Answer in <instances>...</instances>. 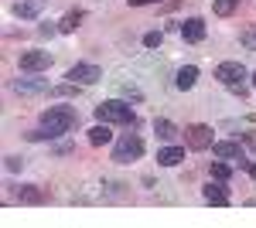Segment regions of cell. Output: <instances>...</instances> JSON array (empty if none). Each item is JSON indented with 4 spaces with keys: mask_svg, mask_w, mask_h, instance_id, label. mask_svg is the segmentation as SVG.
Wrapping results in <instances>:
<instances>
[{
    "mask_svg": "<svg viewBox=\"0 0 256 228\" xmlns=\"http://www.w3.org/2000/svg\"><path fill=\"white\" fill-rule=\"evenodd\" d=\"M41 126L52 130L55 136H62V133H68V130L79 126V113H76L72 106H48V109L41 113Z\"/></svg>",
    "mask_w": 256,
    "mask_h": 228,
    "instance_id": "cell-1",
    "label": "cell"
},
{
    "mask_svg": "<svg viewBox=\"0 0 256 228\" xmlns=\"http://www.w3.org/2000/svg\"><path fill=\"white\" fill-rule=\"evenodd\" d=\"M96 119L99 123H120V126H134L137 123V116H134V109L126 106V102H99L96 106Z\"/></svg>",
    "mask_w": 256,
    "mask_h": 228,
    "instance_id": "cell-2",
    "label": "cell"
},
{
    "mask_svg": "<svg viewBox=\"0 0 256 228\" xmlns=\"http://www.w3.org/2000/svg\"><path fill=\"white\" fill-rule=\"evenodd\" d=\"M216 78L222 82V85H229L232 92H239V95L246 92V89H242V78H246V68H242L239 61H222V65L216 68Z\"/></svg>",
    "mask_w": 256,
    "mask_h": 228,
    "instance_id": "cell-3",
    "label": "cell"
},
{
    "mask_svg": "<svg viewBox=\"0 0 256 228\" xmlns=\"http://www.w3.org/2000/svg\"><path fill=\"white\" fill-rule=\"evenodd\" d=\"M140 153H144V140H140L137 133H126L116 147H113V160H116V164H130V160H137Z\"/></svg>",
    "mask_w": 256,
    "mask_h": 228,
    "instance_id": "cell-4",
    "label": "cell"
},
{
    "mask_svg": "<svg viewBox=\"0 0 256 228\" xmlns=\"http://www.w3.org/2000/svg\"><path fill=\"white\" fill-rule=\"evenodd\" d=\"M184 140H188L192 150H205V147H212V130L205 123H195V126L184 130Z\"/></svg>",
    "mask_w": 256,
    "mask_h": 228,
    "instance_id": "cell-5",
    "label": "cell"
},
{
    "mask_svg": "<svg viewBox=\"0 0 256 228\" xmlns=\"http://www.w3.org/2000/svg\"><path fill=\"white\" fill-rule=\"evenodd\" d=\"M65 78H68L72 85H76V82H82V85H92V82H99V78H102V72H99L96 65H72Z\"/></svg>",
    "mask_w": 256,
    "mask_h": 228,
    "instance_id": "cell-6",
    "label": "cell"
},
{
    "mask_svg": "<svg viewBox=\"0 0 256 228\" xmlns=\"http://www.w3.org/2000/svg\"><path fill=\"white\" fill-rule=\"evenodd\" d=\"M48 65H52L48 51H24L20 55V72H44Z\"/></svg>",
    "mask_w": 256,
    "mask_h": 228,
    "instance_id": "cell-7",
    "label": "cell"
},
{
    "mask_svg": "<svg viewBox=\"0 0 256 228\" xmlns=\"http://www.w3.org/2000/svg\"><path fill=\"white\" fill-rule=\"evenodd\" d=\"M212 153H216L218 160H239V164H242V147H239V143H232V140L212 143Z\"/></svg>",
    "mask_w": 256,
    "mask_h": 228,
    "instance_id": "cell-8",
    "label": "cell"
},
{
    "mask_svg": "<svg viewBox=\"0 0 256 228\" xmlns=\"http://www.w3.org/2000/svg\"><path fill=\"white\" fill-rule=\"evenodd\" d=\"M14 92L41 95V92H48V82H44V78H18V82H14Z\"/></svg>",
    "mask_w": 256,
    "mask_h": 228,
    "instance_id": "cell-9",
    "label": "cell"
},
{
    "mask_svg": "<svg viewBox=\"0 0 256 228\" xmlns=\"http://www.w3.org/2000/svg\"><path fill=\"white\" fill-rule=\"evenodd\" d=\"M181 38L184 41H205V20L202 17H188L181 24Z\"/></svg>",
    "mask_w": 256,
    "mask_h": 228,
    "instance_id": "cell-10",
    "label": "cell"
},
{
    "mask_svg": "<svg viewBox=\"0 0 256 228\" xmlns=\"http://www.w3.org/2000/svg\"><path fill=\"white\" fill-rule=\"evenodd\" d=\"M41 10H44V0H18V3H14V14H18L20 20L38 17Z\"/></svg>",
    "mask_w": 256,
    "mask_h": 228,
    "instance_id": "cell-11",
    "label": "cell"
},
{
    "mask_svg": "<svg viewBox=\"0 0 256 228\" xmlns=\"http://www.w3.org/2000/svg\"><path fill=\"white\" fill-rule=\"evenodd\" d=\"M14 198H18V205H41V201H44V194H41L34 184H20V188L14 191Z\"/></svg>",
    "mask_w": 256,
    "mask_h": 228,
    "instance_id": "cell-12",
    "label": "cell"
},
{
    "mask_svg": "<svg viewBox=\"0 0 256 228\" xmlns=\"http://www.w3.org/2000/svg\"><path fill=\"white\" fill-rule=\"evenodd\" d=\"M181 160H184V147H164V150H158L160 167H178Z\"/></svg>",
    "mask_w": 256,
    "mask_h": 228,
    "instance_id": "cell-13",
    "label": "cell"
},
{
    "mask_svg": "<svg viewBox=\"0 0 256 228\" xmlns=\"http://www.w3.org/2000/svg\"><path fill=\"white\" fill-rule=\"evenodd\" d=\"M222 184H226V181H218V184H208V188H205V201L216 205V208H226V205H229V194H226Z\"/></svg>",
    "mask_w": 256,
    "mask_h": 228,
    "instance_id": "cell-14",
    "label": "cell"
},
{
    "mask_svg": "<svg viewBox=\"0 0 256 228\" xmlns=\"http://www.w3.org/2000/svg\"><path fill=\"white\" fill-rule=\"evenodd\" d=\"M195 82H198V68H195V65H184V68H178V75H174V85L181 89V92H184V89H192Z\"/></svg>",
    "mask_w": 256,
    "mask_h": 228,
    "instance_id": "cell-15",
    "label": "cell"
},
{
    "mask_svg": "<svg viewBox=\"0 0 256 228\" xmlns=\"http://www.w3.org/2000/svg\"><path fill=\"white\" fill-rule=\"evenodd\" d=\"M110 140H113L110 123H99V126H92V130H89V143H92V147H102V143H110Z\"/></svg>",
    "mask_w": 256,
    "mask_h": 228,
    "instance_id": "cell-16",
    "label": "cell"
},
{
    "mask_svg": "<svg viewBox=\"0 0 256 228\" xmlns=\"http://www.w3.org/2000/svg\"><path fill=\"white\" fill-rule=\"evenodd\" d=\"M82 17H86L82 10H68V14H65V17L58 20V31H62V34H68V31H76V27L82 24Z\"/></svg>",
    "mask_w": 256,
    "mask_h": 228,
    "instance_id": "cell-17",
    "label": "cell"
},
{
    "mask_svg": "<svg viewBox=\"0 0 256 228\" xmlns=\"http://www.w3.org/2000/svg\"><path fill=\"white\" fill-rule=\"evenodd\" d=\"M154 133H158L160 140H174V136H178V126L171 123V119H154Z\"/></svg>",
    "mask_w": 256,
    "mask_h": 228,
    "instance_id": "cell-18",
    "label": "cell"
},
{
    "mask_svg": "<svg viewBox=\"0 0 256 228\" xmlns=\"http://www.w3.org/2000/svg\"><path fill=\"white\" fill-rule=\"evenodd\" d=\"M236 7H239V0H216V3H212V10H216L218 17H229Z\"/></svg>",
    "mask_w": 256,
    "mask_h": 228,
    "instance_id": "cell-19",
    "label": "cell"
},
{
    "mask_svg": "<svg viewBox=\"0 0 256 228\" xmlns=\"http://www.w3.org/2000/svg\"><path fill=\"white\" fill-rule=\"evenodd\" d=\"M212 177H216V181H229V177H232V167L222 164V160H216V164H212Z\"/></svg>",
    "mask_w": 256,
    "mask_h": 228,
    "instance_id": "cell-20",
    "label": "cell"
},
{
    "mask_svg": "<svg viewBox=\"0 0 256 228\" xmlns=\"http://www.w3.org/2000/svg\"><path fill=\"white\" fill-rule=\"evenodd\" d=\"M160 41H164V34H160V31H150V34H144V44H147V48H160Z\"/></svg>",
    "mask_w": 256,
    "mask_h": 228,
    "instance_id": "cell-21",
    "label": "cell"
},
{
    "mask_svg": "<svg viewBox=\"0 0 256 228\" xmlns=\"http://www.w3.org/2000/svg\"><path fill=\"white\" fill-rule=\"evenodd\" d=\"M20 167H24L20 157H7V171H20Z\"/></svg>",
    "mask_w": 256,
    "mask_h": 228,
    "instance_id": "cell-22",
    "label": "cell"
},
{
    "mask_svg": "<svg viewBox=\"0 0 256 228\" xmlns=\"http://www.w3.org/2000/svg\"><path fill=\"white\" fill-rule=\"evenodd\" d=\"M147 3H160V0H130V7H147Z\"/></svg>",
    "mask_w": 256,
    "mask_h": 228,
    "instance_id": "cell-23",
    "label": "cell"
},
{
    "mask_svg": "<svg viewBox=\"0 0 256 228\" xmlns=\"http://www.w3.org/2000/svg\"><path fill=\"white\" fill-rule=\"evenodd\" d=\"M246 171L253 174V181H256V164H246Z\"/></svg>",
    "mask_w": 256,
    "mask_h": 228,
    "instance_id": "cell-24",
    "label": "cell"
},
{
    "mask_svg": "<svg viewBox=\"0 0 256 228\" xmlns=\"http://www.w3.org/2000/svg\"><path fill=\"white\" fill-rule=\"evenodd\" d=\"M253 85H256V72H253Z\"/></svg>",
    "mask_w": 256,
    "mask_h": 228,
    "instance_id": "cell-25",
    "label": "cell"
}]
</instances>
